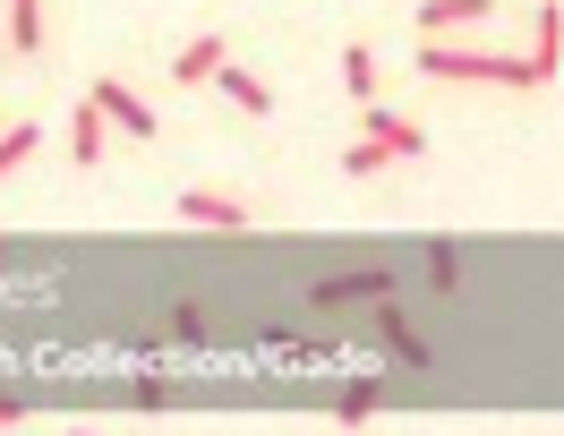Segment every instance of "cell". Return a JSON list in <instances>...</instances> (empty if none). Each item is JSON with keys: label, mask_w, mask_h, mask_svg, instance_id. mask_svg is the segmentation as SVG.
<instances>
[{"label": "cell", "mask_w": 564, "mask_h": 436, "mask_svg": "<svg viewBox=\"0 0 564 436\" xmlns=\"http://www.w3.org/2000/svg\"><path fill=\"white\" fill-rule=\"evenodd\" d=\"M0 265H9V240H0Z\"/></svg>", "instance_id": "cell-19"}, {"label": "cell", "mask_w": 564, "mask_h": 436, "mask_svg": "<svg viewBox=\"0 0 564 436\" xmlns=\"http://www.w3.org/2000/svg\"><path fill=\"white\" fill-rule=\"evenodd\" d=\"M411 69L420 77H445V86H539L530 77V61H505V52H479V43L462 35H420V52H411Z\"/></svg>", "instance_id": "cell-1"}, {"label": "cell", "mask_w": 564, "mask_h": 436, "mask_svg": "<svg viewBox=\"0 0 564 436\" xmlns=\"http://www.w3.org/2000/svg\"><path fill=\"white\" fill-rule=\"evenodd\" d=\"M86 103L104 111V129H120V138H129V145L163 138V120H154V103H145V95H138V86H129V77H95V95H86Z\"/></svg>", "instance_id": "cell-3"}, {"label": "cell", "mask_w": 564, "mask_h": 436, "mask_svg": "<svg viewBox=\"0 0 564 436\" xmlns=\"http://www.w3.org/2000/svg\"><path fill=\"white\" fill-rule=\"evenodd\" d=\"M69 436H86V428H69Z\"/></svg>", "instance_id": "cell-20"}, {"label": "cell", "mask_w": 564, "mask_h": 436, "mask_svg": "<svg viewBox=\"0 0 564 436\" xmlns=\"http://www.w3.org/2000/svg\"><path fill=\"white\" fill-rule=\"evenodd\" d=\"M35 145H43V129H35V120H18V129H0V181H9V172H18V163H26Z\"/></svg>", "instance_id": "cell-16"}, {"label": "cell", "mask_w": 564, "mask_h": 436, "mask_svg": "<svg viewBox=\"0 0 564 436\" xmlns=\"http://www.w3.org/2000/svg\"><path fill=\"white\" fill-rule=\"evenodd\" d=\"M206 308H197V299H180V308H172V342H180V351H206Z\"/></svg>", "instance_id": "cell-17"}, {"label": "cell", "mask_w": 564, "mask_h": 436, "mask_svg": "<svg viewBox=\"0 0 564 436\" xmlns=\"http://www.w3.org/2000/svg\"><path fill=\"white\" fill-rule=\"evenodd\" d=\"M188 231H248L257 222V206H240V197H223V188H180V206H172Z\"/></svg>", "instance_id": "cell-4"}, {"label": "cell", "mask_w": 564, "mask_h": 436, "mask_svg": "<svg viewBox=\"0 0 564 436\" xmlns=\"http://www.w3.org/2000/svg\"><path fill=\"white\" fill-rule=\"evenodd\" d=\"M488 18H496V0H420V35H470Z\"/></svg>", "instance_id": "cell-6"}, {"label": "cell", "mask_w": 564, "mask_h": 436, "mask_svg": "<svg viewBox=\"0 0 564 436\" xmlns=\"http://www.w3.org/2000/svg\"><path fill=\"white\" fill-rule=\"evenodd\" d=\"M393 283H402V274H386V265H351V274L308 283V299H317V308H351V299H393Z\"/></svg>", "instance_id": "cell-5"}, {"label": "cell", "mask_w": 564, "mask_h": 436, "mask_svg": "<svg viewBox=\"0 0 564 436\" xmlns=\"http://www.w3.org/2000/svg\"><path fill=\"white\" fill-rule=\"evenodd\" d=\"M214 69H223V35H197V43H180V61H172V77H180V86H206Z\"/></svg>", "instance_id": "cell-9"}, {"label": "cell", "mask_w": 564, "mask_h": 436, "mask_svg": "<svg viewBox=\"0 0 564 436\" xmlns=\"http://www.w3.org/2000/svg\"><path fill=\"white\" fill-rule=\"evenodd\" d=\"M377 385H368V377H359V385H343V402H334V419H343V428H368V419H377Z\"/></svg>", "instance_id": "cell-15"}, {"label": "cell", "mask_w": 564, "mask_h": 436, "mask_svg": "<svg viewBox=\"0 0 564 436\" xmlns=\"http://www.w3.org/2000/svg\"><path fill=\"white\" fill-rule=\"evenodd\" d=\"M18 419H26V402H18V394H0V436L18 428Z\"/></svg>", "instance_id": "cell-18"}, {"label": "cell", "mask_w": 564, "mask_h": 436, "mask_svg": "<svg viewBox=\"0 0 564 436\" xmlns=\"http://www.w3.org/2000/svg\"><path fill=\"white\" fill-rule=\"evenodd\" d=\"M411 154H427V129L411 120V111L368 103V138L343 154V172H351V181H368V172H386V163H411Z\"/></svg>", "instance_id": "cell-2"}, {"label": "cell", "mask_w": 564, "mask_h": 436, "mask_svg": "<svg viewBox=\"0 0 564 436\" xmlns=\"http://www.w3.org/2000/svg\"><path fill=\"white\" fill-rule=\"evenodd\" d=\"M214 86H223V95H231L240 111H257V120L274 111V86H265V77H248V69H214Z\"/></svg>", "instance_id": "cell-11"}, {"label": "cell", "mask_w": 564, "mask_h": 436, "mask_svg": "<svg viewBox=\"0 0 564 436\" xmlns=\"http://www.w3.org/2000/svg\"><path fill=\"white\" fill-rule=\"evenodd\" d=\"M377 334H386V351H393L402 368H427V342H420V326H411V317H402L393 299H377Z\"/></svg>", "instance_id": "cell-8"}, {"label": "cell", "mask_w": 564, "mask_h": 436, "mask_svg": "<svg viewBox=\"0 0 564 436\" xmlns=\"http://www.w3.org/2000/svg\"><path fill=\"white\" fill-rule=\"evenodd\" d=\"M343 86H351L359 103L377 95V52H368V43H343Z\"/></svg>", "instance_id": "cell-14"}, {"label": "cell", "mask_w": 564, "mask_h": 436, "mask_svg": "<svg viewBox=\"0 0 564 436\" xmlns=\"http://www.w3.org/2000/svg\"><path fill=\"white\" fill-rule=\"evenodd\" d=\"M530 77H539V86H547V77H556V0H539V26H530Z\"/></svg>", "instance_id": "cell-10"}, {"label": "cell", "mask_w": 564, "mask_h": 436, "mask_svg": "<svg viewBox=\"0 0 564 436\" xmlns=\"http://www.w3.org/2000/svg\"><path fill=\"white\" fill-rule=\"evenodd\" d=\"M104 145H111L104 111H95V103H77V111H69V163H77V172H95V163H104Z\"/></svg>", "instance_id": "cell-7"}, {"label": "cell", "mask_w": 564, "mask_h": 436, "mask_svg": "<svg viewBox=\"0 0 564 436\" xmlns=\"http://www.w3.org/2000/svg\"><path fill=\"white\" fill-rule=\"evenodd\" d=\"M420 265H427V283H436V291H462V249H454V240H427Z\"/></svg>", "instance_id": "cell-13"}, {"label": "cell", "mask_w": 564, "mask_h": 436, "mask_svg": "<svg viewBox=\"0 0 564 436\" xmlns=\"http://www.w3.org/2000/svg\"><path fill=\"white\" fill-rule=\"evenodd\" d=\"M9 52H43V0H9Z\"/></svg>", "instance_id": "cell-12"}]
</instances>
